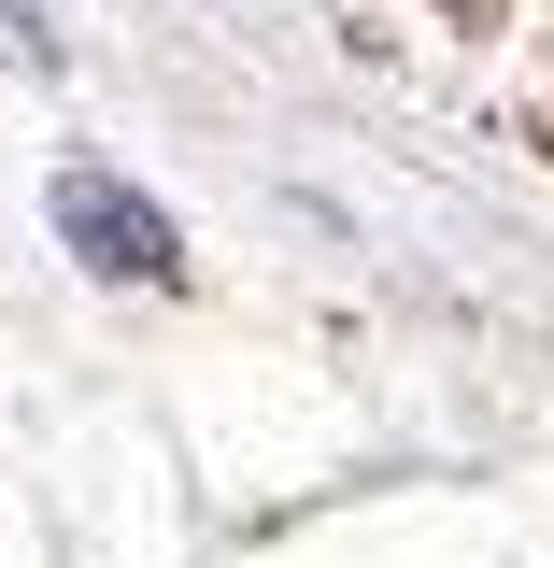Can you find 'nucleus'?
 <instances>
[{
    "instance_id": "nucleus-1",
    "label": "nucleus",
    "mask_w": 554,
    "mask_h": 568,
    "mask_svg": "<svg viewBox=\"0 0 554 568\" xmlns=\"http://www.w3.org/2000/svg\"><path fill=\"white\" fill-rule=\"evenodd\" d=\"M43 213H58V242L85 256V271H114V284H185L171 213L142 200V185H114V171H58V185H43Z\"/></svg>"
},
{
    "instance_id": "nucleus-2",
    "label": "nucleus",
    "mask_w": 554,
    "mask_h": 568,
    "mask_svg": "<svg viewBox=\"0 0 554 568\" xmlns=\"http://www.w3.org/2000/svg\"><path fill=\"white\" fill-rule=\"evenodd\" d=\"M0 58H14V71H43V29H29L14 0H0Z\"/></svg>"
}]
</instances>
